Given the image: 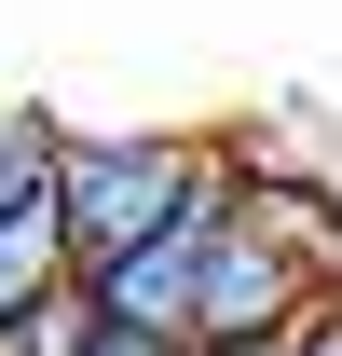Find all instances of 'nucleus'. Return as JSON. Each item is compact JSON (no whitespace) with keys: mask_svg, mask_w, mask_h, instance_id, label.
<instances>
[{"mask_svg":"<svg viewBox=\"0 0 342 356\" xmlns=\"http://www.w3.org/2000/svg\"><path fill=\"white\" fill-rule=\"evenodd\" d=\"M233 178H247L233 137H69V178H55L69 274H124L137 247H165L206 206H233Z\"/></svg>","mask_w":342,"mask_h":356,"instance_id":"nucleus-1","label":"nucleus"},{"mask_svg":"<svg viewBox=\"0 0 342 356\" xmlns=\"http://www.w3.org/2000/svg\"><path fill=\"white\" fill-rule=\"evenodd\" d=\"M247 192V178H233ZM219 220L233 206H206L192 233H165V247H137L124 274H83V315L96 329H151V343H192V302H206V247H219Z\"/></svg>","mask_w":342,"mask_h":356,"instance_id":"nucleus-2","label":"nucleus"},{"mask_svg":"<svg viewBox=\"0 0 342 356\" xmlns=\"http://www.w3.org/2000/svg\"><path fill=\"white\" fill-rule=\"evenodd\" d=\"M83 288L69 274V220L55 206H28V220H0V329H28V315H55Z\"/></svg>","mask_w":342,"mask_h":356,"instance_id":"nucleus-3","label":"nucleus"},{"mask_svg":"<svg viewBox=\"0 0 342 356\" xmlns=\"http://www.w3.org/2000/svg\"><path fill=\"white\" fill-rule=\"evenodd\" d=\"M55 178H69V124L55 110H0V220L55 206Z\"/></svg>","mask_w":342,"mask_h":356,"instance_id":"nucleus-4","label":"nucleus"},{"mask_svg":"<svg viewBox=\"0 0 342 356\" xmlns=\"http://www.w3.org/2000/svg\"><path fill=\"white\" fill-rule=\"evenodd\" d=\"M83 356H192V343H151V329H96Z\"/></svg>","mask_w":342,"mask_h":356,"instance_id":"nucleus-5","label":"nucleus"},{"mask_svg":"<svg viewBox=\"0 0 342 356\" xmlns=\"http://www.w3.org/2000/svg\"><path fill=\"white\" fill-rule=\"evenodd\" d=\"M301 356H342V302H329V315H315V329H301Z\"/></svg>","mask_w":342,"mask_h":356,"instance_id":"nucleus-6","label":"nucleus"}]
</instances>
